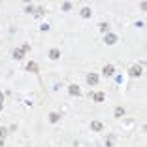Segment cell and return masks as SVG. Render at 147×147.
I'll return each instance as SVG.
<instances>
[{
	"mask_svg": "<svg viewBox=\"0 0 147 147\" xmlns=\"http://www.w3.org/2000/svg\"><path fill=\"white\" fill-rule=\"evenodd\" d=\"M98 27H100V30H102V32H107V30H109V25H107V23H100Z\"/></svg>",
	"mask_w": 147,
	"mask_h": 147,
	"instance_id": "5bb4252c",
	"label": "cell"
},
{
	"mask_svg": "<svg viewBox=\"0 0 147 147\" xmlns=\"http://www.w3.org/2000/svg\"><path fill=\"white\" fill-rule=\"evenodd\" d=\"M102 72H104V76H113V72H115V68H113V64H106Z\"/></svg>",
	"mask_w": 147,
	"mask_h": 147,
	"instance_id": "ba28073f",
	"label": "cell"
},
{
	"mask_svg": "<svg viewBox=\"0 0 147 147\" xmlns=\"http://www.w3.org/2000/svg\"><path fill=\"white\" fill-rule=\"evenodd\" d=\"M68 93H70L72 96H81V89L77 87V85H70V89H68Z\"/></svg>",
	"mask_w": 147,
	"mask_h": 147,
	"instance_id": "3957f363",
	"label": "cell"
},
{
	"mask_svg": "<svg viewBox=\"0 0 147 147\" xmlns=\"http://www.w3.org/2000/svg\"><path fill=\"white\" fill-rule=\"evenodd\" d=\"M142 70H143L142 64H134V66H130V72H128V74L132 77H140V76H142Z\"/></svg>",
	"mask_w": 147,
	"mask_h": 147,
	"instance_id": "6da1fadb",
	"label": "cell"
},
{
	"mask_svg": "<svg viewBox=\"0 0 147 147\" xmlns=\"http://www.w3.org/2000/svg\"><path fill=\"white\" fill-rule=\"evenodd\" d=\"M104 42H106L107 45H113V44H117V36H115V34H106Z\"/></svg>",
	"mask_w": 147,
	"mask_h": 147,
	"instance_id": "277c9868",
	"label": "cell"
},
{
	"mask_svg": "<svg viewBox=\"0 0 147 147\" xmlns=\"http://www.w3.org/2000/svg\"><path fill=\"white\" fill-rule=\"evenodd\" d=\"M23 57H25V51H23L21 47H19V49H15V51H13V58H17V60H21Z\"/></svg>",
	"mask_w": 147,
	"mask_h": 147,
	"instance_id": "7c38bea8",
	"label": "cell"
},
{
	"mask_svg": "<svg viewBox=\"0 0 147 147\" xmlns=\"http://www.w3.org/2000/svg\"><path fill=\"white\" fill-rule=\"evenodd\" d=\"M27 70L32 72V74H38V72H40V68H38V64H36V62H32V60H30V62L27 64Z\"/></svg>",
	"mask_w": 147,
	"mask_h": 147,
	"instance_id": "8992f818",
	"label": "cell"
},
{
	"mask_svg": "<svg viewBox=\"0 0 147 147\" xmlns=\"http://www.w3.org/2000/svg\"><path fill=\"white\" fill-rule=\"evenodd\" d=\"M70 9H72V4L70 2H64L62 4V11H70Z\"/></svg>",
	"mask_w": 147,
	"mask_h": 147,
	"instance_id": "9a60e30c",
	"label": "cell"
},
{
	"mask_svg": "<svg viewBox=\"0 0 147 147\" xmlns=\"http://www.w3.org/2000/svg\"><path fill=\"white\" fill-rule=\"evenodd\" d=\"M4 136H8V128L2 126V128H0V138H4Z\"/></svg>",
	"mask_w": 147,
	"mask_h": 147,
	"instance_id": "2e32d148",
	"label": "cell"
},
{
	"mask_svg": "<svg viewBox=\"0 0 147 147\" xmlns=\"http://www.w3.org/2000/svg\"><path fill=\"white\" fill-rule=\"evenodd\" d=\"M49 121H51V123H58V121H60V115H58V113H55V111H51L49 113Z\"/></svg>",
	"mask_w": 147,
	"mask_h": 147,
	"instance_id": "8fae6325",
	"label": "cell"
},
{
	"mask_svg": "<svg viewBox=\"0 0 147 147\" xmlns=\"http://www.w3.org/2000/svg\"><path fill=\"white\" fill-rule=\"evenodd\" d=\"M123 115H125V107H115V111H113V117L121 119Z\"/></svg>",
	"mask_w": 147,
	"mask_h": 147,
	"instance_id": "4fadbf2b",
	"label": "cell"
},
{
	"mask_svg": "<svg viewBox=\"0 0 147 147\" xmlns=\"http://www.w3.org/2000/svg\"><path fill=\"white\" fill-rule=\"evenodd\" d=\"M23 51H25V53H27V51H28V49H30V44H23Z\"/></svg>",
	"mask_w": 147,
	"mask_h": 147,
	"instance_id": "ac0fdd59",
	"label": "cell"
},
{
	"mask_svg": "<svg viewBox=\"0 0 147 147\" xmlns=\"http://www.w3.org/2000/svg\"><path fill=\"white\" fill-rule=\"evenodd\" d=\"M40 28H42V30H45V32H47V30H49V25H47V23H44V25H42Z\"/></svg>",
	"mask_w": 147,
	"mask_h": 147,
	"instance_id": "ffe728a7",
	"label": "cell"
},
{
	"mask_svg": "<svg viewBox=\"0 0 147 147\" xmlns=\"http://www.w3.org/2000/svg\"><path fill=\"white\" fill-rule=\"evenodd\" d=\"M0 147H4V140L2 138H0Z\"/></svg>",
	"mask_w": 147,
	"mask_h": 147,
	"instance_id": "44dd1931",
	"label": "cell"
},
{
	"mask_svg": "<svg viewBox=\"0 0 147 147\" xmlns=\"http://www.w3.org/2000/svg\"><path fill=\"white\" fill-rule=\"evenodd\" d=\"M2 107H4V94L0 93V109H2Z\"/></svg>",
	"mask_w": 147,
	"mask_h": 147,
	"instance_id": "d6986e66",
	"label": "cell"
},
{
	"mask_svg": "<svg viewBox=\"0 0 147 147\" xmlns=\"http://www.w3.org/2000/svg\"><path fill=\"white\" fill-rule=\"evenodd\" d=\"M49 58H51V60H57V58H60V51H58L57 47H53L51 51H49Z\"/></svg>",
	"mask_w": 147,
	"mask_h": 147,
	"instance_id": "5b68a950",
	"label": "cell"
},
{
	"mask_svg": "<svg viewBox=\"0 0 147 147\" xmlns=\"http://www.w3.org/2000/svg\"><path fill=\"white\" fill-rule=\"evenodd\" d=\"M79 13H81V17H83V19H89L91 15H93V11H91V8H87V6H85V8L81 9Z\"/></svg>",
	"mask_w": 147,
	"mask_h": 147,
	"instance_id": "9c48e42d",
	"label": "cell"
},
{
	"mask_svg": "<svg viewBox=\"0 0 147 147\" xmlns=\"http://www.w3.org/2000/svg\"><path fill=\"white\" fill-rule=\"evenodd\" d=\"M44 15V8H38L36 9V17H42Z\"/></svg>",
	"mask_w": 147,
	"mask_h": 147,
	"instance_id": "e0dca14e",
	"label": "cell"
},
{
	"mask_svg": "<svg viewBox=\"0 0 147 147\" xmlns=\"http://www.w3.org/2000/svg\"><path fill=\"white\" fill-rule=\"evenodd\" d=\"M93 100H94V102H104V100H106V94H104V93H94Z\"/></svg>",
	"mask_w": 147,
	"mask_h": 147,
	"instance_id": "30bf717a",
	"label": "cell"
},
{
	"mask_svg": "<svg viewBox=\"0 0 147 147\" xmlns=\"http://www.w3.org/2000/svg\"><path fill=\"white\" fill-rule=\"evenodd\" d=\"M91 130H94V132H102L104 125L100 123V121H93V123H91Z\"/></svg>",
	"mask_w": 147,
	"mask_h": 147,
	"instance_id": "7a4b0ae2",
	"label": "cell"
},
{
	"mask_svg": "<svg viewBox=\"0 0 147 147\" xmlns=\"http://www.w3.org/2000/svg\"><path fill=\"white\" fill-rule=\"evenodd\" d=\"M87 83H89V85H96V83H98V76L91 72L89 76H87Z\"/></svg>",
	"mask_w": 147,
	"mask_h": 147,
	"instance_id": "52a82bcc",
	"label": "cell"
}]
</instances>
